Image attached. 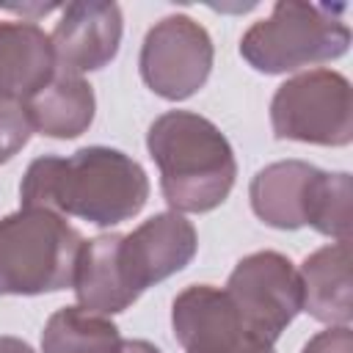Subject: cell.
<instances>
[{
    "mask_svg": "<svg viewBox=\"0 0 353 353\" xmlns=\"http://www.w3.org/2000/svg\"><path fill=\"white\" fill-rule=\"evenodd\" d=\"M270 127L279 141L347 146L353 141L350 80L325 66L295 72L273 91Z\"/></svg>",
    "mask_w": 353,
    "mask_h": 353,
    "instance_id": "5",
    "label": "cell"
},
{
    "mask_svg": "<svg viewBox=\"0 0 353 353\" xmlns=\"http://www.w3.org/2000/svg\"><path fill=\"white\" fill-rule=\"evenodd\" d=\"M146 149L160 171L163 199L174 212H212L237 179V160L229 138L207 116L165 110L146 132Z\"/></svg>",
    "mask_w": 353,
    "mask_h": 353,
    "instance_id": "2",
    "label": "cell"
},
{
    "mask_svg": "<svg viewBox=\"0 0 353 353\" xmlns=\"http://www.w3.org/2000/svg\"><path fill=\"white\" fill-rule=\"evenodd\" d=\"M119 232L97 234L91 240H83L77 265H74V279L72 290L77 295V306L94 312V314H119L130 309L138 295L130 290L121 262H119Z\"/></svg>",
    "mask_w": 353,
    "mask_h": 353,
    "instance_id": "14",
    "label": "cell"
},
{
    "mask_svg": "<svg viewBox=\"0 0 353 353\" xmlns=\"http://www.w3.org/2000/svg\"><path fill=\"white\" fill-rule=\"evenodd\" d=\"M83 234L58 212L19 207L0 218V295L72 290Z\"/></svg>",
    "mask_w": 353,
    "mask_h": 353,
    "instance_id": "4",
    "label": "cell"
},
{
    "mask_svg": "<svg viewBox=\"0 0 353 353\" xmlns=\"http://www.w3.org/2000/svg\"><path fill=\"white\" fill-rule=\"evenodd\" d=\"M347 6L279 0L240 39L243 61L262 74H287L303 66L336 61L350 47Z\"/></svg>",
    "mask_w": 353,
    "mask_h": 353,
    "instance_id": "3",
    "label": "cell"
},
{
    "mask_svg": "<svg viewBox=\"0 0 353 353\" xmlns=\"http://www.w3.org/2000/svg\"><path fill=\"white\" fill-rule=\"evenodd\" d=\"M174 339L185 353H262L265 345L243 320L223 287L190 284L171 303Z\"/></svg>",
    "mask_w": 353,
    "mask_h": 353,
    "instance_id": "8",
    "label": "cell"
},
{
    "mask_svg": "<svg viewBox=\"0 0 353 353\" xmlns=\"http://www.w3.org/2000/svg\"><path fill=\"white\" fill-rule=\"evenodd\" d=\"M262 353H276V350H273V347H270V350H262Z\"/></svg>",
    "mask_w": 353,
    "mask_h": 353,
    "instance_id": "22",
    "label": "cell"
},
{
    "mask_svg": "<svg viewBox=\"0 0 353 353\" xmlns=\"http://www.w3.org/2000/svg\"><path fill=\"white\" fill-rule=\"evenodd\" d=\"M22 207L52 210L110 229L132 221L149 199L143 165L113 146H83L69 157H36L19 182Z\"/></svg>",
    "mask_w": 353,
    "mask_h": 353,
    "instance_id": "1",
    "label": "cell"
},
{
    "mask_svg": "<svg viewBox=\"0 0 353 353\" xmlns=\"http://www.w3.org/2000/svg\"><path fill=\"white\" fill-rule=\"evenodd\" d=\"M303 306L312 320L325 325H350L353 320V279H350V240H334L312 251L301 268Z\"/></svg>",
    "mask_w": 353,
    "mask_h": 353,
    "instance_id": "13",
    "label": "cell"
},
{
    "mask_svg": "<svg viewBox=\"0 0 353 353\" xmlns=\"http://www.w3.org/2000/svg\"><path fill=\"white\" fill-rule=\"evenodd\" d=\"M353 201V179L347 171H323L314 179L306 226L331 237V240H350V212Z\"/></svg>",
    "mask_w": 353,
    "mask_h": 353,
    "instance_id": "17",
    "label": "cell"
},
{
    "mask_svg": "<svg viewBox=\"0 0 353 353\" xmlns=\"http://www.w3.org/2000/svg\"><path fill=\"white\" fill-rule=\"evenodd\" d=\"M215 61V47L201 22L188 14L157 19L138 55V72L149 91L168 102H182L204 88Z\"/></svg>",
    "mask_w": 353,
    "mask_h": 353,
    "instance_id": "6",
    "label": "cell"
},
{
    "mask_svg": "<svg viewBox=\"0 0 353 353\" xmlns=\"http://www.w3.org/2000/svg\"><path fill=\"white\" fill-rule=\"evenodd\" d=\"M116 353H163L157 345H152L149 339H121Z\"/></svg>",
    "mask_w": 353,
    "mask_h": 353,
    "instance_id": "20",
    "label": "cell"
},
{
    "mask_svg": "<svg viewBox=\"0 0 353 353\" xmlns=\"http://www.w3.org/2000/svg\"><path fill=\"white\" fill-rule=\"evenodd\" d=\"M14 17L0 6V97L28 102L58 72L50 33L22 17L19 3H8Z\"/></svg>",
    "mask_w": 353,
    "mask_h": 353,
    "instance_id": "11",
    "label": "cell"
},
{
    "mask_svg": "<svg viewBox=\"0 0 353 353\" xmlns=\"http://www.w3.org/2000/svg\"><path fill=\"white\" fill-rule=\"evenodd\" d=\"M301 353H353V331L350 325H328L309 336Z\"/></svg>",
    "mask_w": 353,
    "mask_h": 353,
    "instance_id": "19",
    "label": "cell"
},
{
    "mask_svg": "<svg viewBox=\"0 0 353 353\" xmlns=\"http://www.w3.org/2000/svg\"><path fill=\"white\" fill-rule=\"evenodd\" d=\"M223 290L245 325L265 345H273L303 306L298 268L279 251H254L243 256L232 268Z\"/></svg>",
    "mask_w": 353,
    "mask_h": 353,
    "instance_id": "7",
    "label": "cell"
},
{
    "mask_svg": "<svg viewBox=\"0 0 353 353\" xmlns=\"http://www.w3.org/2000/svg\"><path fill=\"white\" fill-rule=\"evenodd\" d=\"M320 168L306 160H276L259 168L248 185L254 215L273 229L295 232L306 226L309 199Z\"/></svg>",
    "mask_w": 353,
    "mask_h": 353,
    "instance_id": "12",
    "label": "cell"
},
{
    "mask_svg": "<svg viewBox=\"0 0 353 353\" xmlns=\"http://www.w3.org/2000/svg\"><path fill=\"white\" fill-rule=\"evenodd\" d=\"M196 251H199L196 226L182 212L165 210L146 218L132 232L121 234L119 262L130 290L141 298L143 290L185 270L193 262Z\"/></svg>",
    "mask_w": 353,
    "mask_h": 353,
    "instance_id": "9",
    "label": "cell"
},
{
    "mask_svg": "<svg viewBox=\"0 0 353 353\" xmlns=\"http://www.w3.org/2000/svg\"><path fill=\"white\" fill-rule=\"evenodd\" d=\"M33 124L28 119L25 102L0 97V165L14 160L30 141Z\"/></svg>",
    "mask_w": 353,
    "mask_h": 353,
    "instance_id": "18",
    "label": "cell"
},
{
    "mask_svg": "<svg viewBox=\"0 0 353 353\" xmlns=\"http://www.w3.org/2000/svg\"><path fill=\"white\" fill-rule=\"evenodd\" d=\"M119 345V325L77 303L52 312L41 331V353H116Z\"/></svg>",
    "mask_w": 353,
    "mask_h": 353,
    "instance_id": "16",
    "label": "cell"
},
{
    "mask_svg": "<svg viewBox=\"0 0 353 353\" xmlns=\"http://www.w3.org/2000/svg\"><path fill=\"white\" fill-rule=\"evenodd\" d=\"M0 353H36V350H33L25 339L3 334V336H0Z\"/></svg>",
    "mask_w": 353,
    "mask_h": 353,
    "instance_id": "21",
    "label": "cell"
},
{
    "mask_svg": "<svg viewBox=\"0 0 353 353\" xmlns=\"http://www.w3.org/2000/svg\"><path fill=\"white\" fill-rule=\"evenodd\" d=\"M124 19L116 3L74 0L61 6V17L50 33L58 69L85 74L105 69L121 47Z\"/></svg>",
    "mask_w": 353,
    "mask_h": 353,
    "instance_id": "10",
    "label": "cell"
},
{
    "mask_svg": "<svg viewBox=\"0 0 353 353\" xmlns=\"http://www.w3.org/2000/svg\"><path fill=\"white\" fill-rule=\"evenodd\" d=\"M33 132L55 141H72L83 135L97 113V97L83 74L58 69L52 80L25 102Z\"/></svg>",
    "mask_w": 353,
    "mask_h": 353,
    "instance_id": "15",
    "label": "cell"
}]
</instances>
